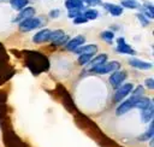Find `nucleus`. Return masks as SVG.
<instances>
[{"mask_svg": "<svg viewBox=\"0 0 154 147\" xmlns=\"http://www.w3.org/2000/svg\"><path fill=\"white\" fill-rule=\"evenodd\" d=\"M153 114H154V107H153V102H152L148 107L141 110V120L143 123H148L149 120H152Z\"/></svg>", "mask_w": 154, "mask_h": 147, "instance_id": "obj_12", "label": "nucleus"}, {"mask_svg": "<svg viewBox=\"0 0 154 147\" xmlns=\"http://www.w3.org/2000/svg\"><path fill=\"white\" fill-rule=\"evenodd\" d=\"M153 136H154V124L150 123L148 130H147L146 133L141 134V135L138 136V140H140V141H148V140H152Z\"/></svg>", "mask_w": 154, "mask_h": 147, "instance_id": "obj_16", "label": "nucleus"}, {"mask_svg": "<svg viewBox=\"0 0 154 147\" xmlns=\"http://www.w3.org/2000/svg\"><path fill=\"white\" fill-rule=\"evenodd\" d=\"M76 54H90V55H94L96 52H97V46L96 45H82L79 46L78 48H76L73 51Z\"/></svg>", "mask_w": 154, "mask_h": 147, "instance_id": "obj_8", "label": "nucleus"}, {"mask_svg": "<svg viewBox=\"0 0 154 147\" xmlns=\"http://www.w3.org/2000/svg\"><path fill=\"white\" fill-rule=\"evenodd\" d=\"M136 17L138 18V20L141 22V24L143 25V27H147V25H149V19L143 14V13H137L136 14Z\"/></svg>", "mask_w": 154, "mask_h": 147, "instance_id": "obj_25", "label": "nucleus"}, {"mask_svg": "<svg viewBox=\"0 0 154 147\" xmlns=\"http://www.w3.org/2000/svg\"><path fill=\"white\" fill-rule=\"evenodd\" d=\"M107 58H108L107 54H99V55H96L95 58H93L89 63H90L91 67H95V66H99V65L106 63V61H107Z\"/></svg>", "mask_w": 154, "mask_h": 147, "instance_id": "obj_17", "label": "nucleus"}, {"mask_svg": "<svg viewBox=\"0 0 154 147\" xmlns=\"http://www.w3.org/2000/svg\"><path fill=\"white\" fill-rule=\"evenodd\" d=\"M143 87L142 86H137L134 90H131V93H132V95L134 96H142L143 95Z\"/></svg>", "mask_w": 154, "mask_h": 147, "instance_id": "obj_26", "label": "nucleus"}, {"mask_svg": "<svg viewBox=\"0 0 154 147\" xmlns=\"http://www.w3.org/2000/svg\"><path fill=\"white\" fill-rule=\"evenodd\" d=\"M84 42H85V37L82 36V35H78V36H76V37H73V39H71V40H69L67 43L65 45V47H66V49H69V51H75L76 48H78L79 46H82Z\"/></svg>", "mask_w": 154, "mask_h": 147, "instance_id": "obj_7", "label": "nucleus"}, {"mask_svg": "<svg viewBox=\"0 0 154 147\" xmlns=\"http://www.w3.org/2000/svg\"><path fill=\"white\" fill-rule=\"evenodd\" d=\"M49 16H51L52 18H57V17H59V16H60V10H58V8L52 10V11L49 12Z\"/></svg>", "mask_w": 154, "mask_h": 147, "instance_id": "obj_30", "label": "nucleus"}, {"mask_svg": "<svg viewBox=\"0 0 154 147\" xmlns=\"http://www.w3.org/2000/svg\"><path fill=\"white\" fill-rule=\"evenodd\" d=\"M94 4H101V0H93Z\"/></svg>", "mask_w": 154, "mask_h": 147, "instance_id": "obj_32", "label": "nucleus"}, {"mask_svg": "<svg viewBox=\"0 0 154 147\" xmlns=\"http://www.w3.org/2000/svg\"><path fill=\"white\" fill-rule=\"evenodd\" d=\"M103 7L114 17H118L123 13V7L120 5H116V4H111V2H106L103 4Z\"/></svg>", "mask_w": 154, "mask_h": 147, "instance_id": "obj_13", "label": "nucleus"}, {"mask_svg": "<svg viewBox=\"0 0 154 147\" xmlns=\"http://www.w3.org/2000/svg\"><path fill=\"white\" fill-rule=\"evenodd\" d=\"M67 41H69V35H64V36H61L60 39H58L57 41L52 42V45H53V46H63V45H66Z\"/></svg>", "mask_w": 154, "mask_h": 147, "instance_id": "obj_23", "label": "nucleus"}, {"mask_svg": "<svg viewBox=\"0 0 154 147\" xmlns=\"http://www.w3.org/2000/svg\"><path fill=\"white\" fill-rule=\"evenodd\" d=\"M82 14H83V17H84L87 20H89V19H96V18L99 17V12H97L96 10H93V8L85 10L84 13H82Z\"/></svg>", "mask_w": 154, "mask_h": 147, "instance_id": "obj_20", "label": "nucleus"}, {"mask_svg": "<svg viewBox=\"0 0 154 147\" xmlns=\"http://www.w3.org/2000/svg\"><path fill=\"white\" fill-rule=\"evenodd\" d=\"M100 36H101V39H102L103 41H107L108 43H112V41H113V39H114V34H113L112 31H109V30H103V31L100 34Z\"/></svg>", "mask_w": 154, "mask_h": 147, "instance_id": "obj_21", "label": "nucleus"}, {"mask_svg": "<svg viewBox=\"0 0 154 147\" xmlns=\"http://www.w3.org/2000/svg\"><path fill=\"white\" fill-rule=\"evenodd\" d=\"M82 2H87L88 5H95L94 2H93V0H81Z\"/></svg>", "mask_w": 154, "mask_h": 147, "instance_id": "obj_31", "label": "nucleus"}, {"mask_svg": "<svg viewBox=\"0 0 154 147\" xmlns=\"http://www.w3.org/2000/svg\"><path fill=\"white\" fill-rule=\"evenodd\" d=\"M42 25V20L40 18H36V17H31V18H28V19H24L22 22H19L18 27L22 31L26 33V31H31L34 29H37Z\"/></svg>", "mask_w": 154, "mask_h": 147, "instance_id": "obj_2", "label": "nucleus"}, {"mask_svg": "<svg viewBox=\"0 0 154 147\" xmlns=\"http://www.w3.org/2000/svg\"><path fill=\"white\" fill-rule=\"evenodd\" d=\"M120 4H122V7H125L129 10H135L140 7V4L136 0H122Z\"/></svg>", "mask_w": 154, "mask_h": 147, "instance_id": "obj_18", "label": "nucleus"}, {"mask_svg": "<svg viewBox=\"0 0 154 147\" xmlns=\"http://www.w3.org/2000/svg\"><path fill=\"white\" fill-rule=\"evenodd\" d=\"M65 33L61 30V29H58V30H51V34H49V37H48V42H54L57 41L58 39H60L61 36H64Z\"/></svg>", "mask_w": 154, "mask_h": 147, "instance_id": "obj_19", "label": "nucleus"}, {"mask_svg": "<svg viewBox=\"0 0 154 147\" xmlns=\"http://www.w3.org/2000/svg\"><path fill=\"white\" fill-rule=\"evenodd\" d=\"M134 89V86L131 83H125V84H122L120 87H118L113 94V101L114 102H119V101H123L130 93L131 90Z\"/></svg>", "mask_w": 154, "mask_h": 147, "instance_id": "obj_3", "label": "nucleus"}, {"mask_svg": "<svg viewBox=\"0 0 154 147\" xmlns=\"http://www.w3.org/2000/svg\"><path fill=\"white\" fill-rule=\"evenodd\" d=\"M10 4L12 6V8L17 10V11H22L23 8H25L29 5V0H10Z\"/></svg>", "mask_w": 154, "mask_h": 147, "instance_id": "obj_15", "label": "nucleus"}, {"mask_svg": "<svg viewBox=\"0 0 154 147\" xmlns=\"http://www.w3.org/2000/svg\"><path fill=\"white\" fill-rule=\"evenodd\" d=\"M85 22H88V20L83 17V14L79 16V17H76V18L73 19V23H75V24H82V23H85Z\"/></svg>", "mask_w": 154, "mask_h": 147, "instance_id": "obj_29", "label": "nucleus"}, {"mask_svg": "<svg viewBox=\"0 0 154 147\" xmlns=\"http://www.w3.org/2000/svg\"><path fill=\"white\" fill-rule=\"evenodd\" d=\"M79 16H82V12H81V11H78V10L69 11V17H70V18H72V19H75L76 17H79Z\"/></svg>", "mask_w": 154, "mask_h": 147, "instance_id": "obj_27", "label": "nucleus"}, {"mask_svg": "<svg viewBox=\"0 0 154 147\" xmlns=\"http://www.w3.org/2000/svg\"><path fill=\"white\" fill-rule=\"evenodd\" d=\"M144 84L148 89H154V80L153 78H147L144 81Z\"/></svg>", "mask_w": 154, "mask_h": 147, "instance_id": "obj_28", "label": "nucleus"}, {"mask_svg": "<svg viewBox=\"0 0 154 147\" xmlns=\"http://www.w3.org/2000/svg\"><path fill=\"white\" fill-rule=\"evenodd\" d=\"M144 16L148 19L154 17V8H153L152 5H146V7H144Z\"/></svg>", "mask_w": 154, "mask_h": 147, "instance_id": "obj_24", "label": "nucleus"}, {"mask_svg": "<svg viewBox=\"0 0 154 147\" xmlns=\"http://www.w3.org/2000/svg\"><path fill=\"white\" fill-rule=\"evenodd\" d=\"M34 14H35V8L31 7V6H26L25 8H23L22 11H19V14H18L17 18L14 19V22L19 23V22H22V20H24V19H28V18L34 17Z\"/></svg>", "mask_w": 154, "mask_h": 147, "instance_id": "obj_10", "label": "nucleus"}, {"mask_svg": "<svg viewBox=\"0 0 154 147\" xmlns=\"http://www.w3.org/2000/svg\"><path fill=\"white\" fill-rule=\"evenodd\" d=\"M116 51L118 53H122V54H135V51L132 49V47L126 43V41L124 40V37H119L117 39V47H116Z\"/></svg>", "mask_w": 154, "mask_h": 147, "instance_id": "obj_6", "label": "nucleus"}, {"mask_svg": "<svg viewBox=\"0 0 154 147\" xmlns=\"http://www.w3.org/2000/svg\"><path fill=\"white\" fill-rule=\"evenodd\" d=\"M91 57H93V55H90V54H81L79 58H78V64H79V65H85V64H88V63L91 60Z\"/></svg>", "mask_w": 154, "mask_h": 147, "instance_id": "obj_22", "label": "nucleus"}, {"mask_svg": "<svg viewBox=\"0 0 154 147\" xmlns=\"http://www.w3.org/2000/svg\"><path fill=\"white\" fill-rule=\"evenodd\" d=\"M120 64L116 60L113 61H106L99 66L95 67H90V71L94 74H99V75H105V74H109V72H114L117 70H119Z\"/></svg>", "mask_w": 154, "mask_h": 147, "instance_id": "obj_1", "label": "nucleus"}, {"mask_svg": "<svg viewBox=\"0 0 154 147\" xmlns=\"http://www.w3.org/2000/svg\"><path fill=\"white\" fill-rule=\"evenodd\" d=\"M51 30L49 29H42L38 33H36L32 37V41L35 43H42V42H48V37H49Z\"/></svg>", "mask_w": 154, "mask_h": 147, "instance_id": "obj_11", "label": "nucleus"}, {"mask_svg": "<svg viewBox=\"0 0 154 147\" xmlns=\"http://www.w3.org/2000/svg\"><path fill=\"white\" fill-rule=\"evenodd\" d=\"M129 64L135 67V69H140V70H149L152 69V64L148 63V61H144V60H141L138 58H130L129 59Z\"/></svg>", "mask_w": 154, "mask_h": 147, "instance_id": "obj_9", "label": "nucleus"}, {"mask_svg": "<svg viewBox=\"0 0 154 147\" xmlns=\"http://www.w3.org/2000/svg\"><path fill=\"white\" fill-rule=\"evenodd\" d=\"M138 99H140V96H134V95H132L131 98L126 99L125 101H123V102L117 107L116 113H117L118 116H122V114L129 112L130 110H132L134 107H136V104H137Z\"/></svg>", "mask_w": 154, "mask_h": 147, "instance_id": "obj_4", "label": "nucleus"}, {"mask_svg": "<svg viewBox=\"0 0 154 147\" xmlns=\"http://www.w3.org/2000/svg\"><path fill=\"white\" fill-rule=\"evenodd\" d=\"M126 77H128L126 71L117 70V71L112 72V75L109 76V83H111V86H112L114 89H117L118 87H120V86L123 84V82L126 80Z\"/></svg>", "mask_w": 154, "mask_h": 147, "instance_id": "obj_5", "label": "nucleus"}, {"mask_svg": "<svg viewBox=\"0 0 154 147\" xmlns=\"http://www.w3.org/2000/svg\"><path fill=\"white\" fill-rule=\"evenodd\" d=\"M65 7L69 11H81V8L83 7V2L81 0H65Z\"/></svg>", "mask_w": 154, "mask_h": 147, "instance_id": "obj_14", "label": "nucleus"}]
</instances>
